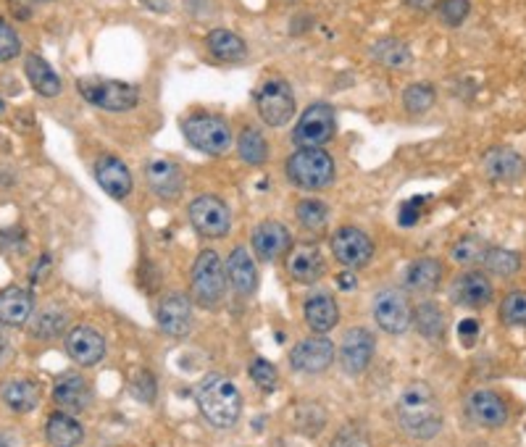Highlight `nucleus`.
<instances>
[{"instance_id": "nucleus-8", "label": "nucleus", "mask_w": 526, "mask_h": 447, "mask_svg": "<svg viewBox=\"0 0 526 447\" xmlns=\"http://www.w3.org/2000/svg\"><path fill=\"white\" fill-rule=\"evenodd\" d=\"M337 134V114L329 103H313L293 130V142L301 148H324Z\"/></svg>"}, {"instance_id": "nucleus-33", "label": "nucleus", "mask_w": 526, "mask_h": 447, "mask_svg": "<svg viewBox=\"0 0 526 447\" xmlns=\"http://www.w3.org/2000/svg\"><path fill=\"white\" fill-rule=\"evenodd\" d=\"M206 45H208V50L216 58H221V61H242L248 55V45L242 43V38H237L229 30H214V32H208Z\"/></svg>"}, {"instance_id": "nucleus-17", "label": "nucleus", "mask_w": 526, "mask_h": 447, "mask_svg": "<svg viewBox=\"0 0 526 447\" xmlns=\"http://www.w3.org/2000/svg\"><path fill=\"white\" fill-rule=\"evenodd\" d=\"M250 245H253V253H256L261 261L271 264V261H279L284 253H290L293 237H290V229H287L284 224L263 222L253 229Z\"/></svg>"}, {"instance_id": "nucleus-51", "label": "nucleus", "mask_w": 526, "mask_h": 447, "mask_svg": "<svg viewBox=\"0 0 526 447\" xmlns=\"http://www.w3.org/2000/svg\"><path fill=\"white\" fill-rule=\"evenodd\" d=\"M0 447H13V437L5 434V432H0Z\"/></svg>"}, {"instance_id": "nucleus-13", "label": "nucleus", "mask_w": 526, "mask_h": 447, "mask_svg": "<svg viewBox=\"0 0 526 447\" xmlns=\"http://www.w3.org/2000/svg\"><path fill=\"white\" fill-rule=\"evenodd\" d=\"M332 360H335V345L327 334L301 340L290 353L293 368L301 374H321L332 366Z\"/></svg>"}, {"instance_id": "nucleus-20", "label": "nucleus", "mask_w": 526, "mask_h": 447, "mask_svg": "<svg viewBox=\"0 0 526 447\" xmlns=\"http://www.w3.org/2000/svg\"><path fill=\"white\" fill-rule=\"evenodd\" d=\"M466 413L474 424L497 429L508 421V405L492 390H477L466 398Z\"/></svg>"}, {"instance_id": "nucleus-45", "label": "nucleus", "mask_w": 526, "mask_h": 447, "mask_svg": "<svg viewBox=\"0 0 526 447\" xmlns=\"http://www.w3.org/2000/svg\"><path fill=\"white\" fill-rule=\"evenodd\" d=\"M424 200L427 198H411L400 206V214H397V222L400 226H416L419 219H421V211H424Z\"/></svg>"}, {"instance_id": "nucleus-34", "label": "nucleus", "mask_w": 526, "mask_h": 447, "mask_svg": "<svg viewBox=\"0 0 526 447\" xmlns=\"http://www.w3.org/2000/svg\"><path fill=\"white\" fill-rule=\"evenodd\" d=\"M371 58L382 66H390V69H403L413 61L411 47L394 38H385V40L371 45Z\"/></svg>"}, {"instance_id": "nucleus-39", "label": "nucleus", "mask_w": 526, "mask_h": 447, "mask_svg": "<svg viewBox=\"0 0 526 447\" xmlns=\"http://www.w3.org/2000/svg\"><path fill=\"white\" fill-rule=\"evenodd\" d=\"M435 100H437V92L427 82H416V85H408L403 89V105L408 114H416V116L427 114L435 105Z\"/></svg>"}, {"instance_id": "nucleus-35", "label": "nucleus", "mask_w": 526, "mask_h": 447, "mask_svg": "<svg viewBox=\"0 0 526 447\" xmlns=\"http://www.w3.org/2000/svg\"><path fill=\"white\" fill-rule=\"evenodd\" d=\"M482 266L487 268V274H492V276L508 279V276H513V274L522 268V253H516V250H511V248H487Z\"/></svg>"}, {"instance_id": "nucleus-43", "label": "nucleus", "mask_w": 526, "mask_h": 447, "mask_svg": "<svg viewBox=\"0 0 526 447\" xmlns=\"http://www.w3.org/2000/svg\"><path fill=\"white\" fill-rule=\"evenodd\" d=\"M156 392H158V384H156L153 374L148 368L137 371L134 379H132V395H134V401L153 402L156 401Z\"/></svg>"}, {"instance_id": "nucleus-50", "label": "nucleus", "mask_w": 526, "mask_h": 447, "mask_svg": "<svg viewBox=\"0 0 526 447\" xmlns=\"http://www.w3.org/2000/svg\"><path fill=\"white\" fill-rule=\"evenodd\" d=\"M11 350H13V348H11V342H8V337H5V334L0 332V363H3V360H8V356H11Z\"/></svg>"}, {"instance_id": "nucleus-27", "label": "nucleus", "mask_w": 526, "mask_h": 447, "mask_svg": "<svg viewBox=\"0 0 526 447\" xmlns=\"http://www.w3.org/2000/svg\"><path fill=\"white\" fill-rule=\"evenodd\" d=\"M303 316L316 334H329L340 321V308L329 292H313L303 306Z\"/></svg>"}, {"instance_id": "nucleus-28", "label": "nucleus", "mask_w": 526, "mask_h": 447, "mask_svg": "<svg viewBox=\"0 0 526 447\" xmlns=\"http://www.w3.org/2000/svg\"><path fill=\"white\" fill-rule=\"evenodd\" d=\"M24 74H27L32 89L40 92L43 97H58L61 89H64L61 77L55 74V69L45 61L43 55H38V53L27 55V61H24Z\"/></svg>"}, {"instance_id": "nucleus-10", "label": "nucleus", "mask_w": 526, "mask_h": 447, "mask_svg": "<svg viewBox=\"0 0 526 447\" xmlns=\"http://www.w3.org/2000/svg\"><path fill=\"white\" fill-rule=\"evenodd\" d=\"M374 318L377 324L387 332V334H403L411 329L413 321V308H411V298L405 290L387 287L374 298Z\"/></svg>"}, {"instance_id": "nucleus-41", "label": "nucleus", "mask_w": 526, "mask_h": 447, "mask_svg": "<svg viewBox=\"0 0 526 447\" xmlns=\"http://www.w3.org/2000/svg\"><path fill=\"white\" fill-rule=\"evenodd\" d=\"M435 11H437L439 19H442V24L461 27L469 19V13H471V3L469 0H439Z\"/></svg>"}, {"instance_id": "nucleus-26", "label": "nucleus", "mask_w": 526, "mask_h": 447, "mask_svg": "<svg viewBox=\"0 0 526 447\" xmlns=\"http://www.w3.org/2000/svg\"><path fill=\"white\" fill-rule=\"evenodd\" d=\"M445 268L437 258H416L411 266L405 268V290L416 295H429L437 292L442 284Z\"/></svg>"}, {"instance_id": "nucleus-44", "label": "nucleus", "mask_w": 526, "mask_h": 447, "mask_svg": "<svg viewBox=\"0 0 526 447\" xmlns=\"http://www.w3.org/2000/svg\"><path fill=\"white\" fill-rule=\"evenodd\" d=\"M19 53H21V40H19L16 30L5 19H0V63L13 61Z\"/></svg>"}, {"instance_id": "nucleus-49", "label": "nucleus", "mask_w": 526, "mask_h": 447, "mask_svg": "<svg viewBox=\"0 0 526 447\" xmlns=\"http://www.w3.org/2000/svg\"><path fill=\"white\" fill-rule=\"evenodd\" d=\"M337 284H340L343 290H355V276L351 274V268L343 271V274H337Z\"/></svg>"}, {"instance_id": "nucleus-38", "label": "nucleus", "mask_w": 526, "mask_h": 447, "mask_svg": "<svg viewBox=\"0 0 526 447\" xmlns=\"http://www.w3.org/2000/svg\"><path fill=\"white\" fill-rule=\"evenodd\" d=\"M295 219L301 222L303 229H310V232H321L327 222H329V208L324 200L318 198H303L295 208Z\"/></svg>"}, {"instance_id": "nucleus-21", "label": "nucleus", "mask_w": 526, "mask_h": 447, "mask_svg": "<svg viewBox=\"0 0 526 447\" xmlns=\"http://www.w3.org/2000/svg\"><path fill=\"white\" fill-rule=\"evenodd\" d=\"M145 179L150 190L164 200H176L184 190V174L169 158H150L145 166Z\"/></svg>"}, {"instance_id": "nucleus-40", "label": "nucleus", "mask_w": 526, "mask_h": 447, "mask_svg": "<svg viewBox=\"0 0 526 447\" xmlns=\"http://www.w3.org/2000/svg\"><path fill=\"white\" fill-rule=\"evenodd\" d=\"M500 318L508 326H526V292L516 290L508 292L500 303Z\"/></svg>"}, {"instance_id": "nucleus-7", "label": "nucleus", "mask_w": 526, "mask_h": 447, "mask_svg": "<svg viewBox=\"0 0 526 447\" xmlns=\"http://www.w3.org/2000/svg\"><path fill=\"white\" fill-rule=\"evenodd\" d=\"M182 134L187 137V142L195 150L208 153V156H221L232 145V130H229V124L224 119H219V116H214V114L187 116L182 122Z\"/></svg>"}, {"instance_id": "nucleus-19", "label": "nucleus", "mask_w": 526, "mask_h": 447, "mask_svg": "<svg viewBox=\"0 0 526 447\" xmlns=\"http://www.w3.org/2000/svg\"><path fill=\"white\" fill-rule=\"evenodd\" d=\"M53 402L66 413H82L92 405V387L80 374H61L53 382Z\"/></svg>"}, {"instance_id": "nucleus-30", "label": "nucleus", "mask_w": 526, "mask_h": 447, "mask_svg": "<svg viewBox=\"0 0 526 447\" xmlns=\"http://www.w3.org/2000/svg\"><path fill=\"white\" fill-rule=\"evenodd\" d=\"M0 398L13 413H32L40 405V387L30 379H11L0 387Z\"/></svg>"}, {"instance_id": "nucleus-47", "label": "nucleus", "mask_w": 526, "mask_h": 447, "mask_svg": "<svg viewBox=\"0 0 526 447\" xmlns=\"http://www.w3.org/2000/svg\"><path fill=\"white\" fill-rule=\"evenodd\" d=\"M332 447H369V445H366V440H363V434H361V432L343 429V432H340V437L335 440V445Z\"/></svg>"}, {"instance_id": "nucleus-36", "label": "nucleus", "mask_w": 526, "mask_h": 447, "mask_svg": "<svg viewBox=\"0 0 526 447\" xmlns=\"http://www.w3.org/2000/svg\"><path fill=\"white\" fill-rule=\"evenodd\" d=\"M66 326H69V318H66V313L61 311V308H45V311H40L38 316H35L30 334H32L35 340L50 342V340L61 337V332H64Z\"/></svg>"}, {"instance_id": "nucleus-29", "label": "nucleus", "mask_w": 526, "mask_h": 447, "mask_svg": "<svg viewBox=\"0 0 526 447\" xmlns=\"http://www.w3.org/2000/svg\"><path fill=\"white\" fill-rule=\"evenodd\" d=\"M45 437L53 447H77L85 440V426L72 413H53L45 424Z\"/></svg>"}, {"instance_id": "nucleus-31", "label": "nucleus", "mask_w": 526, "mask_h": 447, "mask_svg": "<svg viewBox=\"0 0 526 447\" xmlns=\"http://www.w3.org/2000/svg\"><path fill=\"white\" fill-rule=\"evenodd\" d=\"M413 326H416V332L424 337V340H442V334H445V313L439 308L437 303H421V306H416L413 308Z\"/></svg>"}, {"instance_id": "nucleus-46", "label": "nucleus", "mask_w": 526, "mask_h": 447, "mask_svg": "<svg viewBox=\"0 0 526 447\" xmlns=\"http://www.w3.org/2000/svg\"><path fill=\"white\" fill-rule=\"evenodd\" d=\"M458 340L463 342V348H474V342L479 340V321L477 318H463L458 324Z\"/></svg>"}, {"instance_id": "nucleus-3", "label": "nucleus", "mask_w": 526, "mask_h": 447, "mask_svg": "<svg viewBox=\"0 0 526 447\" xmlns=\"http://www.w3.org/2000/svg\"><path fill=\"white\" fill-rule=\"evenodd\" d=\"M335 158L321 148H301L287 161V179L308 192L324 190L335 181Z\"/></svg>"}, {"instance_id": "nucleus-22", "label": "nucleus", "mask_w": 526, "mask_h": 447, "mask_svg": "<svg viewBox=\"0 0 526 447\" xmlns=\"http://www.w3.org/2000/svg\"><path fill=\"white\" fill-rule=\"evenodd\" d=\"M226 282L232 284V290L237 292V295H253L256 290H259V268L253 264V258H250V253H248V248H234L232 253H229V258H226Z\"/></svg>"}, {"instance_id": "nucleus-1", "label": "nucleus", "mask_w": 526, "mask_h": 447, "mask_svg": "<svg viewBox=\"0 0 526 447\" xmlns=\"http://www.w3.org/2000/svg\"><path fill=\"white\" fill-rule=\"evenodd\" d=\"M397 424L413 440H432L442 429V405L427 382H411L397 401Z\"/></svg>"}, {"instance_id": "nucleus-5", "label": "nucleus", "mask_w": 526, "mask_h": 447, "mask_svg": "<svg viewBox=\"0 0 526 447\" xmlns=\"http://www.w3.org/2000/svg\"><path fill=\"white\" fill-rule=\"evenodd\" d=\"M190 287H192V298L198 306L214 308L216 303H221L224 290H226V268L214 250L198 253L192 271H190Z\"/></svg>"}, {"instance_id": "nucleus-4", "label": "nucleus", "mask_w": 526, "mask_h": 447, "mask_svg": "<svg viewBox=\"0 0 526 447\" xmlns=\"http://www.w3.org/2000/svg\"><path fill=\"white\" fill-rule=\"evenodd\" d=\"M77 89L89 105L103 108V111H114V114L132 111L140 103V88H134L130 82L103 80V77H82L77 82Z\"/></svg>"}, {"instance_id": "nucleus-16", "label": "nucleus", "mask_w": 526, "mask_h": 447, "mask_svg": "<svg viewBox=\"0 0 526 447\" xmlns=\"http://www.w3.org/2000/svg\"><path fill=\"white\" fill-rule=\"evenodd\" d=\"M374 334L363 326H352L348 329V334L343 337V345H340V360H343V368L358 376L369 368L371 358H374Z\"/></svg>"}, {"instance_id": "nucleus-14", "label": "nucleus", "mask_w": 526, "mask_h": 447, "mask_svg": "<svg viewBox=\"0 0 526 447\" xmlns=\"http://www.w3.org/2000/svg\"><path fill=\"white\" fill-rule=\"evenodd\" d=\"M482 166L484 174L492 179V181H503V184H511V181H519L524 177V158L519 150L508 148V145H492L487 148L482 156Z\"/></svg>"}, {"instance_id": "nucleus-32", "label": "nucleus", "mask_w": 526, "mask_h": 447, "mask_svg": "<svg viewBox=\"0 0 526 447\" xmlns=\"http://www.w3.org/2000/svg\"><path fill=\"white\" fill-rule=\"evenodd\" d=\"M237 150H240V158L248 164V166H263L268 161V142L259 127H245L240 137H237Z\"/></svg>"}, {"instance_id": "nucleus-2", "label": "nucleus", "mask_w": 526, "mask_h": 447, "mask_svg": "<svg viewBox=\"0 0 526 447\" xmlns=\"http://www.w3.org/2000/svg\"><path fill=\"white\" fill-rule=\"evenodd\" d=\"M195 402H198L203 418L216 429L234 426L240 418V410H242V398H240L234 382L221 374H208L200 382V387L195 392Z\"/></svg>"}, {"instance_id": "nucleus-15", "label": "nucleus", "mask_w": 526, "mask_h": 447, "mask_svg": "<svg viewBox=\"0 0 526 447\" xmlns=\"http://www.w3.org/2000/svg\"><path fill=\"white\" fill-rule=\"evenodd\" d=\"M64 345H66V356L72 358L74 363H80V366H95L106 356L103 334L98 329H92V326H85V324L82 326H72L66 332Z\"/></svg>"}, {"instance_id": "nucleus-53", "label": "nucleus", "mask_w": 526, "mask_h": 447, "mask_svg": "<svg viewBox=\"0 0 526 447\" xmlns=\"http://www.w3.org/2000/svg\"><path fill=\"white\" fill-rule=\"evenodd\" d=\"M40 3H47V0H40Z\"/></svg>"}, {"instance_id": "nucleus-6", "label": "nucleus", "mask_w": 526, "mask_h": 447, "mask_svg": "<svg viewBox=\"0 0 526 447\" xmlns=\"http://www.w3.org/2000/svg\"><path fill=\"white\" fill-rule=\"evenodd\" d=\"M256 108L266 127H284L295 116V92L284 77H268L256 89Z\"/></svg>"}, {"instance_id": "nucleus-37", "label": "nucleus", "mask_w": 526, "mask_h": 447, "mask_svg": "<svg viewBox=\"0 0 526 447\" xmlns=\"http://www.w3.org/2000/svg\"><path fill=\"white\" fill-rule=\"evenodd\" d=\"M487 253V242L477 234H463L461 240H455V245L450 248V258L461 266H477L484 261Z\"/></svg>"}, {"instance_id": "nucleus-24", "label": "nucleus", "mask_w": 526, "mask_h": 447, "mask_svg": "<svg viewBox=\"0 0 526 447\" xmlns=\"http://www.w3.org/2000/svg\"><path fill=\"white\" fill-rule=\"evenodd\" d=\"M35 313V295L24 287L0 290V326H24Z\"/></svg>"}, {"instance_id": "nucleus-11", "label": "nucleus", "mask_w": 526, "mask_h": 447, "mask_svg": "<svg viewBox=\"0 0 526 447\" xmlns=\"http://www.w3.org/2000/svg\"><path fill=\"white\" fill-rule=\"evenodd\" d=\"M332 256L345 268H363L374 258L371 237L358 226H343L332 234Z\"/></svg>"}, {"instance_id": "nucleus-23", "label": "nucleus", "mask_w": 526, "mask_h": 447, "mask_svg": "<svg viewBox=\"0 0 526 447\" xmlns=\"http://www.w3.org/2000/svg\"><path fill=\"white\" fill-rule=\"evenodd\" d=\"M95 179L103 187L106 195H111L114 200H124L132 192V174L124 166V161L114 158V156H103L95 161Z\"/></svg>"}, {"instance_id": "nucleus-12", "label": "nucleus", "mask_w": 526, "mask_h": 447, "mask_svg": "<svg viewBox=\"0 0 526 447\" xmlns=\"http://www.w3.org/2000/svg\"><path fill=\"white\" fill-rule=\"evenodd\" d=\"M156 321L164 334L169 337H187L192 332V303L182 292H169L156 306Z\"/></svg>"}, {"instance_id": "nucleus-48", "label": "nucleus", "mask_w": 526, "mask_h": 447, "mask_svg": "<svg viewBox=\"0 0 526 447\" xmlns=\"http://www.w3.org/2000/svg\"><path fill=\"white\" fill-rule=\"evenodd\" d=\"M411 8H416V11H421V13H429V11H435L437 8V0H405Z\"/></svg>"}, {"instance_id": "nucleus-52", "label": "nucleus", "mask_w": 526, "mask_h": 447, "mask_svg": "<svg viewBox=\"0 0 526 447\" xmlns=\"http://www.w3.org/2000/svg\"><path fill=\"white\" fill-rule=\"evenodd\" d=\"M5 111V103H3V97H0V114Z\"/></svg>"}, {"instance_id": "nucleus-25", "label": "nucleus", "mask_w": 526, "mask_h": 447, "mask_svg": "<svg viewBox=\"0 0 526 447\" xmlns=\"http://www.w3.org/2000/svg\"><path fill=\"white\" fill-rule=\"evenodd\" d=\"M287 271H290V276L295 282L313 284L324 274V256H321V250L316 245H310V242L290 248V253H287Z\"/></svg>"}, {"instance_id": "nucleus-18", "label": "nucleus", "mask_w": 526, "mask_h": 447, "mask_svg": "<svg viewBox=\"0 0 526 447\" xmlns=\"http://www.w3.org/2000/svg\"><path fill=\"white\" fill-rule=\"evenodd\" d=\"M450 300L466 308H484L492 300V282L484 271H463L450 290Z\"/></svg>"}, {"instance_id": "nucleus-42", "label": "nucleus", "mask_w": 526, "mask_h": 447, "mask_svg": "<svg viewBox=\"0 0 526 447\" xmlns=\"http://www.w3.org/2000/svg\"><path fill=\"white\" fill-rule=\"evenodd\" d=\"M248 374H250L253 384H256L259 390H263V392H274V390H276L279 374H276L274 363H268L266 358H256V360L250 363Z\"/></svg>"}, {"instance_id": "nucleus-9", "label": "nucleus", "mask_w": 526, "mask_h": 447, "mask_svg": "<svg viewBox=\"0 0 526 447\" xmlns=\"http://www.w3.org/2000/svg\"><path fill=\"white\" fill-rule=\"evenodd\" d=\"M187 214H190V224L195 226V232L200 237L221 240L232 229V211H229V206L221 198H216V195H198L190 203V211Z\"/></svg>"}]
</instances>
